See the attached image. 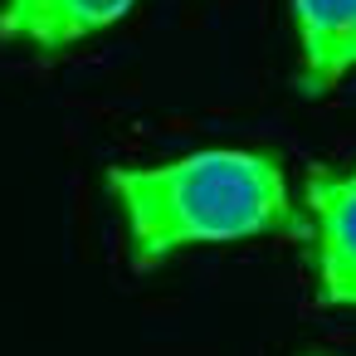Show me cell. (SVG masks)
Wrapping results in <instances>:
<instances>
[{
    "instance_id": "obj_1",
    "label": "cell",
    "mask_w": 356,
    "mask_h": 356,
    "mask_svg": "<svg viewBox=\"0 0 356 356\" xmlns=\"http://www.w3.org/2000/svg\"><path fill=\"white\" fill-rule=\"evenodd\" d=\"M103 186L122 215L127 259L142 273L195 244L307 234L283 161L254 147H205L156 166H108Z\"/></svg>"
},
{
    "instance_id": "obj_2",
    "label": "cell",
    "mask_w": 356,
    "mask_h": 356,
    "mask_svg": "<svg viewBox=\"0 0 356 356\" xmlns=\"http://www.w3.org/2000/svg\"><path fill=\"white\" fill-rule=\"evenodd\" d=\"M307 215L317 302L356 307V166H307Z\"/></svg>"
},
{
    "instance_id": "obj_3",
    "label": "cell",
    "mask_w": 356,
    "mask_h": 356,
    "mask_svg": "<svg viewBox=\"0 0 356 356\" xmlns=\"http://www.w3.org/2000/svg\"><path fill=\"white\" fill-rule=\"evenodd\" d=\"M137 10V0H0V44L64 54Z\"/></svg>"
},
{
    "instance_id": "obj_4",
    "label": "cell",
    "mask_w": 356,
    "mask_h": 356,
    "mask_svg": "<svg viewBox=\"0 0 356 356\" xmlns=\"http://www.w3.org/2000/svg\"><path fill=\"white\" fill-rule=\"evenodd\" d=\"M298 25V93L327 98L356 69V0H293Z\"/></svg>"
},
{
    "instance_id": "obj_5",
    "label": "cell",
    "mask_w": 356,
    "mask_h": 356,
    "mask_svg": "<svg viewBox=\"0 0 356 356\" xmlns=\"http://www.w3.org/2000/svg\"><path fill=\"white\" fill-rule=\"evenodd\" d=\"M302 356H322V351H302Z\"/></svg>"
}]
</instances>
